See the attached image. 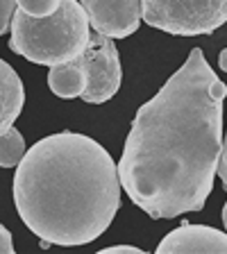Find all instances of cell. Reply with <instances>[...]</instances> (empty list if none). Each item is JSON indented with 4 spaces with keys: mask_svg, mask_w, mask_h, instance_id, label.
I'll return each mask as SVG.
<instances>
[{
    "mask_svg": "<svg viewBox=\"0 0 227 254\" xmlns=\"http://www.w3.org/2000/svg\"><path fill=\"white\" fill-rule=\"evenodd\" d=\"M227 86L193 48L180 70L132 121L118 177L127 197L154 220L200 211L223 152Z\"/></svg>",
    "mask_w": 227,
    "mask_h": 254,
    "instance_id": "6da1fadb",
    "label": "cell"
},
{
    "mask_svg": "<svg viewBox=\"0 0 227 254\" xmlns=\"http://www.w3.org/2000/svg\"><path fill=\"white\" fill-rule=\"evenodd\" d=\"M14 204L25 227L43 243H93L121 209L118 166L86 134H50L16 166Z\"/></svg>",
    "mask_w": 227,
    "mask_h": 254,
    "instance_id": "7a4b0ae2",
    "label": "cell"
},
{
    "mask_svg": "<svg viewBox=\"0 0 227 254\" xmlns=\"http://www.w3.org/2000/svg\"><path fill=\"white\" fill-rule=\"evenodd\" d=\"M9 30L11 53L21 55L32 64L57 66L73 62L84 53L93 27L79 0H62L59 9L43 18L16 9Z\"/></svg>",
    "mask_w": 227,
    "mask_h": 254,
    "instance_id": "3957f363",
    "label": "cell"
},
{
    "mask_svg": "<svg viewBox=\"0 0 227 254\" xmlns=\"http://www.w3.org/2000/svg\"><path fill=\"white\" fill-rule=\"evenodd\" d=\"M141 21L175 37L212 34L227 23V0H141Z\"/></svg>",
    "mask_w": 227,
    "mask_h": 254,
    "instance_id": "277c9868",
    "label": "cell"
},
{
    "mask_svg": "<svg viewBox=\"0 0 227 254\" xmlns=\"http://www.w3.org/2000/svg\"><path fill=\"white\" fill-rule=\"evenodd\" d=\"M79 62L86 70V89L79 98L89 105H102V102L111 100L118 93L123 82L121 57H118L114 37L91 30L89 46L79 55Z\"/></svg>",
    "mask_w": 227,
    "mask_h": 254,
    "instance_id": "5b68a950",
    "label": "cell"
},
{
    "mask_svg": "<svg viewBox=\"0 0 227 254\" xmlns=\"http://www.w3.org/2000/svg\"><path fill=\"white\" fill-rule=\"evenodd\" d=\"M91 27L114 39H127L141 25V0H79Z\"/></svg>",
    "mask_w": 227,
    "mask_h": 254,
    "instance_id": "8992f818",
    "label": "cell"
},
{
    "mask_svg": "<svg viewBox=\"0 0 227 254\" xmlns=\"http://www.w3.org/2000/svg\"><path fill=\"white\" fill-rule=\"evenodd\" d=\"M159 254H184V252H209L227 254V234L207 225H182L164 236L157 245Z\"/></svg>",
    "mask_w": 227,
    "mask_h": 254,
    "instance_id": "52a82bcc",
    "label": "cell"
},
{
    "mask_svg": "<svg viewBox=\"0 0 227 254\" xmlns=\"http://www.w3.org/2000/svg\"><path fill=\"white\" fill-rule=\"evenodd\" d=\"M25 105V89L14 68L0 59V134H5L21 116Z\"/></svg>",
    "mask_w": 227,
    "mask_h": 254,
    "instance_id": "ba28073f",
    "label": "cell"
},
{
    "mask_svg": "<svg viewBox=\"0 0 227 254\" xmlns=\"http://www.w3.org/2000/svg\"><path fill=\"white\" fill-rule=\"evenodd\" d=\"M48 86L57 98H79L86 89V70L82 62L73 59V62H64L57 66H50L48 70Z\"/></svg>",
    "mask_w": 227,
    "mask_h": 254,
    "instance_id": "9c48e42d",
    "label": "cell"
},
{
    "mask_svg": "<svg viewBox=\"0 0 227 254\" xmlns=\"http://www.w3.org/2000/svg\"><path fill=\"white\" fill-rule=\"evenodd\" d=\"M25 152V138L16 127H9L5 134H0V168L18 166Z\"/></svg>",
    "mask_w": 227,
    "mask_h": 254,
    "instance_id": "30bf717a",
    "label": "cell"
},
{
    "mask_svg": "<svg viewBox=\"0 0 227 254\" xmlns=\"http://www.w3.org/2000/svg\"><path fill=\"white\" fill-rule=\"evenodd\" d=\"M18 9H23L25 14L43 18V16H53L59 9L62 0H16Z\"/></svg>",
    "mask_w": 227,
    "mask_h": 254,
    "instance_id": "8fae6325",
    "label": "cell"
},
{
    "mask_svg": "<svg viewBox=\"0 0 227 254\" xmlns=\"http://www.w3.org/2000/svg\"><path fill=\"white\" fill-rule=\"evenodd\" d=\"M16 9H18L16 0H0V37L11 27V18H14Z\"/></svg>",
    "mask_w": 227,
    "mask_h": 254,
    "instance_id": "7c38bea8",
    "label": "cell"
},
{
    "mask_svg": "<svg viewBox=\"0 0 227 254\" xmlns=\"http://www.w3.org/2000/svg\"><path fill=\"white\" fill-rule=\"evenodd\" d=\"M0 254H14V241L5 225H0Z\"/></svg>",
    "mask_w": 227,
    "mask_h": 254,
    "instance_id": "4fadbf2b",
    "label": "cell"
},
{
    "mask_svg": "<svg viewBox=\"0 0 227 254\" xmlns=\"http://www.w3.org/2000/svg\"><path fill=\"white\" fill-rule=\"evenodd\" d=\"M218 177L223 182V189L227 190V136L223 141V152H221V161H218Z\"/></svg>",
    "mask_w": 227,
    "mask_h": 254,
    "instance_id": "5bb4252c",
    "label": "cell"
},
{
    "mask_svg": "<svg viewBox=\"0 0 227 254\" xmlns=\"http://www.w3.org/2000/svg\"><path fill=\"white\" fill-rule=\"evenodd\" d=\"M118 252H134V254H141V248H134V245H109V248L100 250V254H118Z\"/></svg>",
    "mask_w": 227,
    "mask_h": 254,
    "instance_id": "9a60e30c",
    "label": "cell"
},
{
    "mask_svg": "<svg viewBox=\"0 0 227 254\" xmlns=\"http://www.w3.org/2000/svg\"><path fill=\"white\" fill-rule=\"evenodd\" d=\"M218 66H221V68L227 73V48H225V50H223L221 55H218Z\"/></svg>",
    "mask_w": 227,
    "mask_h": 254,
    "instance_id": "2e32d148",
    "label": "cell"
},
{
    "mask_svg": "<svg viewBox=\"0 0 227 254\" xmlns=\"http://www.w3.org/2000/svg\"><path fill=\"white\" fill-rule=\"evenodd\" d=\"M223 222H225V227H227V202H225V206H223Z\"/></svg>",
    "mask_w": 227,
    "mask_h": 254,
    "instance_id": "e0dca14e",
    "label": "cell"
}]
</instances>
